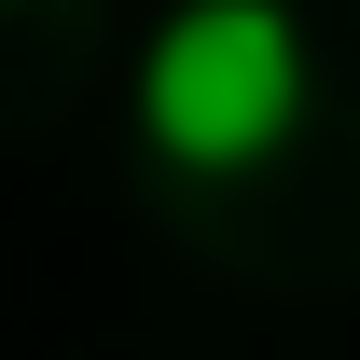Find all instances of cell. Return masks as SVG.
<instances>
[{"label":"cell","instance_id":"obj_1","mask_svg":"<svg viewBox=\"0 0 360 360\" xmlns=\"http://www.w3.org/2000/svg\"><path fill=\"white\" fill-rule=\"evenodd\" d=\"M305 125V28L277 0H180L139 56V139L180 180H236Z\"/></svg>","mask_w":360,"mask_h":360}]
</instances>
